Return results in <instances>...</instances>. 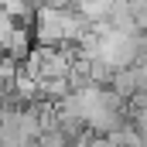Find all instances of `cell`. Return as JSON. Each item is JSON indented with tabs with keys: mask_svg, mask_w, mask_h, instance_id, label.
I'll return each mask as SVG.
<instances>
[{
	"mask_svg": "<svg viewBox=\"0 0 147 147\" xmlns=\"http://www.w3.org/2000/svg\"><path fill=\"white\" fill-rule=\"evenodd\" d=\"M34 147H75V144H72V137H65V134L55 127V130H45V134L38 137Z\"/></svg>",
	"mask_w": 147,
	"mask_h": 147,
	"instance_id": "obj_1",
	"label": "cell"
}]
</instances>
